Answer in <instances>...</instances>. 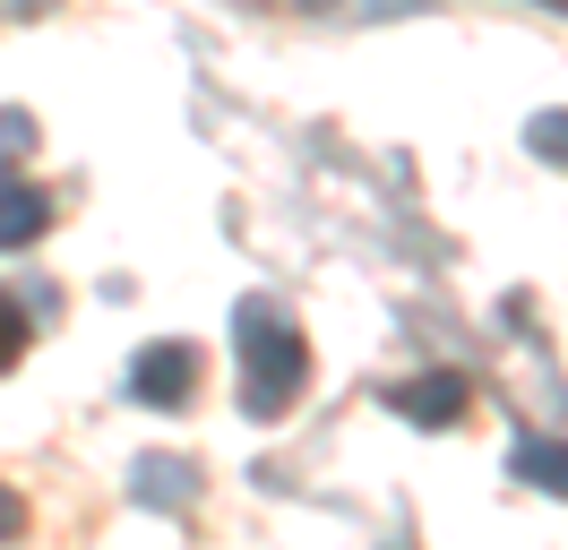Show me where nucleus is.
<instances>
[{
  "label": "nucleus",
  "instance_id": "obj_1",
  "mask_svg": "<svg viewBox=\"0 0 568 550\" xmlns=\"http://www.w3.org/2000/svg\"><path fill=\"white\" fill-rule=\"evenodd\" d=\"M233 353H242V412L250 421H284V405L311 387V344L284 318V302L250 293L233 309Z\"/></svg>",
  "mask_w": 568,
  "mask_h": 550
},
{
  "label": "nucleus",
  "instance_id": "obj_2",
  "mask_svg": "<svg viewBox=\"0 0 568 550\" xmlns=\"http://www.w3.org/2000/svg\"><path fill=\"white\" fill-rule=\"evenodd\" d=\"M130 396H139L146 412H181L199 396V344H181V336L146 344L139 361H130Z\"/></svg>",
  "mask_w": 568,
  "mask_h": 550
},
{
  "label": "nucleus",
  "instance_id": "obj_3",
  "mask_svg": "<svg viewBox=\"0 0 568 550\" xmlns=\"http://www.w3.org/2000/svg\"><path fill=\"white\" fill-rule=\"evenodd\" d=\"M388 405L405 412L414 430H448V421L474 405V378H465V370H430V378H414V387H396Z\"/></svg>",
  "mask_w": 568,
  "mask_h": 550
},
{
  "label": "nucleus",
  "instance_id": "obj_4",
  "mask_svg": "<svg viewBox=\"0 0 568 550\" xmlns=\"http://www.w3.org/2000/svg\"><path fill=\"white\" fill-rule=\"evenodd\" d=\"M43 233H52V198H43L36 181L0 172V249H36Z\"/></svg>",
  "mask_w": 568,
  "mask_h": 550
},
{
  "label": "nucleus",
  "instance_id": "obj_5",
  "mask_svg": "<svg viewBox=\"0 0 568 550\" xmlns=\"http://www.w3.org/2000/svg\"><path fill=\"white\" fill-rule=\"evenodd\" d=\"M508 473L534 481V490H551V499H568V447L560 439H517L508 447Z\"/></svg>",
  "mask_w": 568,
  "mask_h": 550
},
{
  "label": "nucleus",
  "instance_id": "obj_6",
  "mask_svg": "<svg viewBox=\"0 0 568 550\" xmlns=\"http://www.w3.org/2000/svg\"><path fill=\"white\" fill-rule=\"evenodd\" d=\"M139 499H155V508H190V499H199V473H190V465H181V456H146L139 465Z\"/></svg>",
  "mask_w": 568,
  "mask_h": 550
},
{
  "label": "nucleus",
  "instance_id": "obj_7",
  "mask_svg": "<svg viewBox=\"0 0 568 550\" xmlns=\"http://www.w3.org/2000/svg\"><path fill=\"white\" fill-rule=\"evenodd\" d=\"M18 361H27V309L0 293V370H18Z\"/></svg>",
  "mask_w": 568,
  "mask_h": 550
},
{
  "label": "nucleus",
  "instance_id": "obj_8",
  "mask_svg": "<svg viewBox=\"0 0 568 550\" xmlns=\"http://www.w3.org/2000/svg\"><path fill=\"white\" fill-rule=\"evenodd\" d=\"M534 155L568 164V112H542V121H534Z\"/></svg>",
  "mask_w": 568,
  "mask_h": 550
},
{
  "label": "nucleus",
  "instance_id": "obj_9",
  "mask_svg": "<svg viewBox=\"0 0 568 550\" xmlns=\"http://www.w3.org/2000/svg\"><path fill=\"white\" fill-rule=\"evenodd\" d=\"M36 146V121L27 112H0V155H27Z\"/></svg>",
  "mask_w": 568,
  "mask_h": 550
},
{
  "label": "nucleus",
  "instance_id": "obj_10",
  "mask_svg": "<svg viewBox=\"0 0 568 550\" xmlns=\"http://www.w3.org/2000/svg\"><path fill=\"white\" fill-rule=\"evenodd\" d=\"M18 533H27V499L0 481V542H18Z\"/></svg>",
  "mask_w": 568,
  "mask_h": 550
},
{
  "label": "nucleus",
  "instance_id": "obj_11",
  "mask_svg": "<svg viewBox=\"0 0 568 550\" xmlns=\"http://www.w3.org/2000/svg\"><path fill=\"white\" fill-rule=\"evenodd\" d=\"M242 9H327V0H242Z\"/></svg>",
  "mask_w": 568,
  "mask_h": 550
},
{
  "label": "nucleus",
  "instance_id": "obj_12",
  "mask_svg": "<svg viewBox=\"0 0 568 550\" xmlns=\"http://www.w3.org/2000/svg\"><path fill=\"white\" fill-rule=\"evenodd\" d=\"M0 9H43V0H0Z\"/></svg>",
  "mask_w": 568,
  "mask_h": 550
},
{
  "label": "nucleus",
  "instance_id": "obj_13",
  "mask_svg": "<svg viewBox=\"0 0 568 550\" xmlns=\"http://www.w3.org/2000/svg\"><path fill=\"white\" fill-rule=\"evenodd\" d=\"M542 9H568V0H542Z\"/></svg>",
  "mask_w": 568,
  "mask_h": 550
}]
</instances>
